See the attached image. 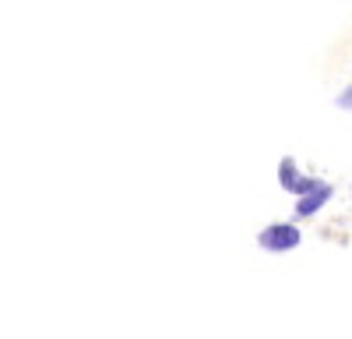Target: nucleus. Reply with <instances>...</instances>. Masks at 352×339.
I'll use <instances>...</instances> for the list:
<instances>
[{"mask_svg": "<svg viewBox=\"0 0 352 339\" xmlns=\"http://www.w3.org/2000/svg\"><path fill=\"white\" fill-rule=\"evenodd\" d=\"M278 184L285 187V191H292L296 198H303L307 191H314L320 181H314V177H307V174H300V166H296V159H282L278 163Z\"/></svg>", "mask_w": 352, "mask_h": 339, "instance_id": "2", "label": "nucleus"}, {"mask_svg": "<svg viewBox=\"0 0 352 339\" xmlns=\"http://www.w3.org/2000/svg\"><path fill=\"white\" fill-rule=\"evenodd\" d=\"M300 240H303V234H300V226H296V223H275V226H264L261 237H257V244H261L264 251H275V254L300 247Z\"/></svg>", "mask_w": 352, "mask_h": 339, "instance_id": "1", "label": "nucleus"}, {"mask_svg": "<svg viewBox=\"0 0 352 339\" xmlns=\"http://www.w3.org/2000/svg\"><path fill=\"white\" fill-rule=\"evenodd\" d=\"M338 106H345V110H352V89H345V96H338Z\"/></svg>", "mask_w": 352, "mask_h": 339, "instance_id": "4", "label": "nucleus"}, {"mask_svg": "<svg viewBox=\"0 0 352 339\" xmlns=\"http://www.w3.org/2000/svg\"><path fill=\"white\" fill-rule=\"evenodd\" d=\"M328 198H331V184H324V181H320L314 191H307L303 198H296V216H300V219H307V216L320 212V205H324Z\"/></svg>", "mask_w": 352, "mask_h": 339, "instance_id": "3", "label": "nucleus"}]
</instances>
